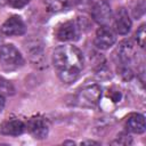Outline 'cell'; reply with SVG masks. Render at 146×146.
I'll return each instance as SVG.
<instances>
[{"instance_id": "8992f818", "label": "cell", "mask_w": 146, "mask_h": 146, "mask_svg": "<svg viewBox=\"0 0 146 146\" xmlns=\"http://www.w3.org/2000/svg\"><path fill=\"white\" fill-rule=\"evenodd\" d=\"M116 41L115 33L108 26H102L97 30L95 36V46L98 49L106 50L112 47Z\"/></svg>"}, {"instance_id": "52a82bcc", "label": "cell", "mask_w": 146, "mask_h": 146, "mask_svg": "<svg viewBox=\"0 0 146 146\" xmlns=\"http://www.w3.org/2000/svg\"><path fill=\"white\" fill-rule=\"evenodd\" d=\"M26 31L25 23L19 16H11L9 17L1 26V32L9 36L22 35Z\"/></svg>"}, {"instance_id": "3957f363", "label": "cell", "mask_w": 146, "mask_h": 146, "mask_svg": "<svg viewBox=\"0 0 146 146\" xmlns=\"http://www.w3.org/2000/svg\"><path fill=\"white\" fill-rule=\"evenodd\" d=\"M102 97V88L97 83H86L78 92L76 102L82 107H94Z\"/></svg>"}, {"instance_id": "ba28073f", "label": "cell", "mask_w": 146, "mask_h": 146, "mask_svg": "<svg viewBox=\"0 0 146 146\" xmlns=\"http://www.w3.org/2000/svg\"><path fill=\"white\" fill-rule=\"evenodd\" d=\"M27 130L36 139H43L48 136L49 125L43 117H32L27 122Z\"/></svg>"}, {"instance_id": "ffe728a7", "label": "cell", "mask_w": 146, "mask_h": 146, "mask_svg": "<svg viewBox=\"0 0 146 146\" xmlns=\"http://www.w3.org/2000/svg\"><path fill=\"white\" fill-rule=\"evenodd\" d=\"M82 144H96V145H98L99 143H97V141H92V140H87V141H83Z\"/></svg>"}, {"instance_id": "6da1fadb", "label": "cell", "mask_w": 146, "mask_h": 146, "mask_svg": "<svg viewBox=\"0 0 146 146\" xmlns=\"http://www.w3.org/2000/svg\"><path fill=\"white\" fill-rule=\"evenodd\" d=\"M52 63L59 79L65 83H72L79 78L83 68V56L72 44L59 46L52 54Z\"/></svg>"}, {"instance_id": "9c48e42d", "label": "cell", "mask_w": 146, "mask_h": 146, "mask_svg": "<svg viewBox=\"0 0 146 146\" xmlns=\"http://www.w3.org/2000/svg\"><path fill=\"white\" fill-rule=\"evenodd\" d=\"M114 29L116 33L124 35L127 34L131 29V19L129 17V14L125 8L121 7L116 10L114 16Z\"/></svg>"}, {"instance_id": "8fae6325", "label": "cell", "mask_w": 146, "mask_h": 146, "mask_svg": "<svg viewBox=\"0 0 146 146\" xmlns=\"http://www.w3.org/2000/svg\"><path fill=\"white\" fill-rule=\"evenodd\" d=\"M25 130V124L18 120V119H13L3 122L0 127V132L7 136H18L23 133Z\"/></svg>"}, {"instance_id": "4fadbf2b", "label": "cell", "mask_w": 146, "mask_h": 146, "mask_svg": "<svg viewBox=\"0 0 146 146\" xmlns=\"http://www.w3.org/2000/svg\"><path fill=\"white\" fill-rule=\"evenodd\" d=\"M44 3L50 11H62L67 8L70 0H44Z\"/></svg>"}, {"instance_id": "7c38bea8", "label": "cell", "mask_w": 146, "mask_h": 146, "mask_svg": "<svg viewBox=\"0 0 146 146\" xmlns=\"http://www.w3.org/2000/svg\"><path fill=\"white\" fill-rule=\"evenodd\" d=\"M117 57L122 63H127L129 62L132 56H133V44L131 41L125 40L122 41L120 43V46L117 47Z\"/></svg>"}, {"instance_id": "e0dca14e", "label": "cell", "mask_w": 146, "mask_h": 146, "mask_svg": "<svg viewBox=\"0 0 146 146\" xmlns=\"http://www.w3.org/2000/svg\"><path fill=\"white\" fill-rule=\"evenodd\" d=\"M0 89L1 90H5L6 92H10V94H13V91H14V88H13V86H11V83L9 82V81H7L6 79H3L2 76H0Z\"/></svg>"}, {"instance_id": "5bb4252c", "label": "cell", "mask_w": 146, "mask_h": 146, "mask_svg": "<svg viewBox=\"0 0 146 146\" xmlns=\"http://www.w3.org/2000/svg\"><path fill=\"white\" fill-rule=\"evenodd\" d=\"M145 27H146V25H145V24H141V25L139 26V29L137 30V32H136L137 42H138V44H139L141 48H144V46H145V40H146Z\"/></svg>"}, {"instance_id": "44dd1931", "label": "cell", "mask_w": 146, "mask_h": 146, "mask_svg": "<svg viewBox=\"0 0 146 146\" xmlns=\"http://www.w3.org/2000/svg\"><path fill=\"white\" fill-rule=\"evenodd\" d=\"M64 144H74V143H73V141H65Z\"/></svg>"}, {"instance_id": "7a4b0ae2", "label": "cell", "mask_w": 146, "mask_h": 146, "mask_svg": "<svg viewBox=\"0 0 146 146\" xmlns=\"http://www.w3.org/2000/svg\"><path fill=\"white\" fill-rule=\"evenodd\" d=\"M0 64L6 71H14L24 64V58L15 46L7 43L0 48Z\"/></svg>"}, {"instance_id": "9a60e30c", "label": "cell", "mask_w": 146, "mask_h": 146, "mask_svg": "<svg viewBox=\"0 0 146 146\" xmlns=\"http://www.w3.org/2000/svg\"><path fill=\"white\" fill-rule=\"evenodd\" d=\"M144 9H145V2H144V0H137L136 1V5L132 7V15L136 18H139L144 14Z\"/></svg>"}, {"instance_id": "277c9868", "label": "cell", "mask_w": 146, "mask_h": 146, "mask_svg": "<svg viewBox=\"0 0 146 146\" xmlns=\"http://www.w3.org/2000/svg\"><path fill=\"white\" fill-rule=\"evenodd\" d=\"M91 16H92V19L99 25L107 26L113 18L111 6L104 0L97 1L91 8Z\"/></svg>"}, {"instance_id": "2e32d148", "label": "cell", "mask_w": 146, "mask_h": 146, "mask_svg": "<svg viewBox=\"0 0 146 146\" xmlns=\"http://www.w3.org/2000/svg\"><path fill=\"white\" fill-rule=\"evenodd\" d=\"M131 143H132L131 137L128 136V135H124V133L117 136L116 140L113 141V144H119V145H128V144H131Z\"/></svg>"}, {"instance_id": "d6986e66", "label": "cell", "mask_w": 146, "mask_h": 146, "mask_svg": "<svg viewBox=\"0 0 146 146\" xmlns=\"http://www.w3.org/2000/svg\"><path fill=\"white\" fill-rule=\"evenodd\" d=\"M3 106H5V97L2 95H0V112L2 111Z\"/></svg>"}, {"instance_id": "30bf717a", "label": "cell", "mask_w": 146, "mask_h": 146, "mask_svg": "<svg viewBox=\"0 0 146 146\" xmlns=\"http://www.w3.org/2000/svg\"><path fill=\"white\" fill-rule=\"evenodd\" d=\"M125 127L130 132L143 133L146 129V122H145L144 115H141L139 113L130 114L125 121Z\"/></svg>"}, {"instance_id": "5b68a950", "label": "cell", "mask_w": 146, "mask_h": 146, "mask_svg": "<svg viewBox=\"0 0 146 146\" xmlns=\"http://www.w3.org/2000/svg\"><path fill=\"white\" fill-rule=\"evenodd\" d=\"M80 25L73 21H67L60 24L56 30V38L59 41H72L78 38Z\"/></svg>"}, {"instance_id": "ac0fdd59", "label": "cell", "mask_w": 146, "mask_h": 146, "mask_svg": "<svg viewBox=\"0 0 146 146\" xmlns=\"http://www.w3.org/2000/svg\"><path fill=\"white\" fill-rule=\"evenodd\" d=\"M29 1L30 0H7L9 6H11L13 8H18V9L25 7L29 3Z\"/></svg>"}]
</instances>
